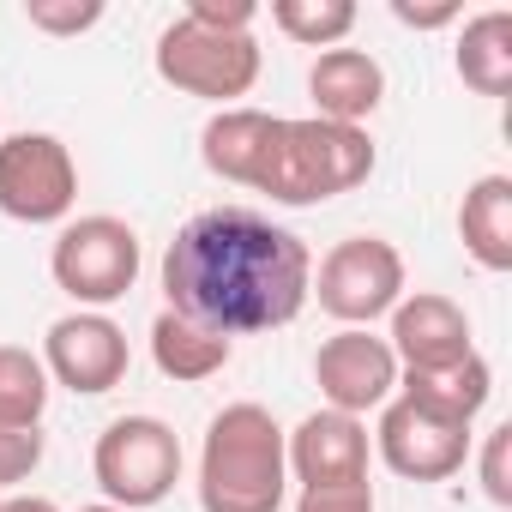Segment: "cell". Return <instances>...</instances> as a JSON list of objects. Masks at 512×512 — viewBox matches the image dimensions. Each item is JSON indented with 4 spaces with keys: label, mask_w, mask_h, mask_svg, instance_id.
Instances as JSON below:
<instances>
[{
    "label": "cell",
    "mask_w": 512,
    "mask_h": 512,
    "mask_svg": "<svg viewBox=\"0 0 512 512\" xmlns=\"http://www.w3.org/2000/svg\"><path fill=\"white\" fill-rule=\"evenodd\" d=\"M308 284H314L308 241L247 205H211L187 217L163 247L169 308L223 338L290 326L308 308Z\"/></svg>",
    "instance_id": "cell-1"
},
{
    "label": "cell",
    "mask_w": 512,
    "mask_h": 512,
    "mask_svg": "<svg viewBox=\"0 0 512 512\" xmlns=\"http://www.w3.org/2000/svg\"><path fill=\"white\" fill-rule=\"evenodd\" d=\"M290 494L284 428L266 404H223L199 446V512H278Z\"/></svg>",
    "instance_id": "cell-2"
},
{
    "label": "cell",
    "mask_w": 512,
    "mask_h": 512,
    "mask_svg": "<svg viewBox=\"0 0 512 512\" xmlns=\"http://www.w3.org/2000/svg\"><path fill=\"white\" fill-rule=\"evenodd\" d=\"M368 175H374L368 127H338L320 115H302V121L278 115L260 175H253V193H272L278 205H326V199L362 187Z\"/></svg>",
    "instance_id": "cell-3"
},
{
    "label": "cell",
    "mask_w": 512,
    "mask_h": 512,
    "mask_svg": "<svg viewBox=\"0 0 512 512\" xmlns=\"http://www.w3.org/2000/svg\"><path fill=\"white\" fill-rule=\"evenodd\" d=\"M91 470L109 506L145 512V506H163L169 488L181 482V440L163 416H115L97 434Z\"/></svg>",
    "instance_id": "cell-4"
},
{
    "label": "cell",
    "mask_w": 512,
    "mask_h": 512,
    "mask_svg": "<svg viewBox=\"0 0 512 512\" xmlns=\"http://www.w3.org/2000/svg\"><path fill=\"white\" fill-rule=\"evenodd\" d=\"M49 272H55V284H61L79 308L103 314L109 302H121V296L139 284V235H133V223H121V217H109V211L73 217V223H61V235H55Z\"/></svg>",
    "instance_id": "cell-5"
},
{
    "label": "cell",
    "mask_w": 512,
    "mask_h": 512,
    "mask_svg": "<svg viewBox=\"0 0 512 512\" xmlns=\"http://www.w3.org/2000/svg\"><path fill=\"white\" fill-rule=\"evenodd\" d=\"M157 73L187 97L235 109V97H247L260 79V43H253V31H205L193 19H175L157 37Z\"/></svg>",
    "instance_id": "cell-6"
},
{
    "label": "cell",
    "mask_w": 512,
    "mask_h": 512,
    "mask_svg": "<svg viewBox=\"0 0 512 512\" xmlns=\"http://www.w3.org/2000/svg\"><path fill=\"white\" fill-rule=\"evenodd\" d=\"M308 296H320V308L338 326L368 332L380 314L404 302V253L386 235H350L320 260V278L308 284Z\"/></svg>",
    "instance_id": "cell-7"
},
{
    "label": "cell",
    "mask_w": 512,
    "mask_h": 512,
    "mask_svg": "<svg viewBox=\"0 0 512 512\" xmlns=\"http://www.w3.org/2000/svg\"><path fill=\"white\" fill-rule=\"evenodd\" d=\"M79 199V163L55 133L0 139V217L13 223H67Z\"/></svg>",
    "instance_id": "cell-8"
},
{
    "label": "cell",
    "mask_w": 512,
    "mask_h": 512,
    "mask_svg": "<svg viewBox=\"0 0 512 512\" xmlns=\"http://www.w3.org/2000/svg\"><path fill=\"white\" fill-rule=\"evenodd\" d=\"M374 446H380V458H386L392 476H404V482H446L470 458V422H452V416H440V410L392 392L380 404Z\"/></svg>",
    "instance_id": "cell-9"
},
{
    "label": "cell",
    "mask_w": 512,
    "mask_h": 512,
    "mask_svg": "<svg viewBox=\"0 0 512 512\" xmlns=\"http://www.w3.org/2000/svg\"><path fill=\"white\" fill-rule=\"evenodd\" d=\"M127 332L109 320V314H91V308H79V314H61L55 326H49V338H43V368H49V380H61L67 392H79V398H103V392H115L121 380H127Z\"/></svg>",
    "instance_id": "cell-10"
},
{
    "label": "cell",
    "mask_w": 512,
    "mask_h": 512,
    "mask_svg": "<svg viewBox=\"0 0 512 512\" xmlns=\"http://www.w3.org/2000/svg\"><path fill=\"white\" fill-rule=\"evenodd\" d=\"M314 386H320L326 410L368 416L398 392V356H392L386 338H374L362 326H344L314 350Z\"/></svg>",
    "instance_id": "cell-11"
},
{
    "label": "cell",
    "mask_w": 512,
    "mask_h": 512,
    "mask_svg": "<svg viewBox=\"0 0 512 512\" xmlns=\"http://www.w3.org/2000/svg\"><path fill=\"white\" fill-rule=\"evenodd\" d=\"M284 458L290 476L308 488H368V422L344 416V410H314L296 422V434H284Z\"/></svg>",
    "instance_id": "cell-12"
},
{
    "label": "cell",
    "mask_w": 512,
    "mask_h": 512,
    "mask_svg": "<svg viewBox=\"0 0 512 512\" xmlns=\"http://www.w3.org/2000/svg\"><path fill=\"white\" fill-rule=\"evenodd\" d=\"M392 356H398V374H434V368H452L464 362L476 344H470V320L452 296L440 290H416L392 308Z\"/></svg>",
    "instance_id": "cell-13"
},
{
    "label": "cell",
    "mask_w": 512,
    "mask_h": 512,
    "mask_svg": "<svg viewBox=\"0 0 512 512\" xmlns=\"http://www.w3.org/2000/svg\"><path fill=\"white\" fill-rule=\"evenodd\" d=\"M308 97H314V115L320 121H338V127H362L380 97H386V73L368 49H320V61L308 67Z\"/></svg>",
    "instance_id": "cell-14"
},
{
    "label": "cell",
    "mask_w": 512,
    "mask_h": 512,
    "mask_svg": "<svg viewBox=\"0 0 512 512\" xmlns=\"http://www.w3.org/2000/svg\"><path fill=\"white\" fill-rule=\"evenodd\" d=\"M229 356H235V338H223V332H211V326L175 314V308H163V314L151 320V362H157L163 380L199 386V380L223 374Z\"/></svg>",
    "instance_id": "cell-15"
},
{
    "label": "cell",
    "mask_w": 512,
    "mask_h": 512,
    "mask_svg": "<svg viewBox=\"0 0 512 512\" xmlns=\"http://www.w3.org/2000/svg\"><path fill=\"white\" fill-rule=\"evenodd\" d=\"M272 127H278V115H266V109H217L211 121H205V133H199V157H205V169L211 175H223V181H235V187H253V175H260V157H266V145H272Z\"/></svg>",
    "instance_id": "cell-16"
},
{
    "label": "cell",
    "mask_w": 512,
    "mask_h": 512,
    "mask_svg": "<svg viewBox=\"0 0 512 512\" xmlns=\"http://www.w3.org/2000/svg\"><path fill=\"white\" fill-rule=\"evenodd\" d=\"M458 235L482 272H512V175L470 181L458 205Z\"/></svg>",
    "instance_id": "cell-17"
},
{
    "label": "cell",
    "mask_w": 512,
    "mask_h": 512,
    "mask_svg": "<svg viewBox=\"0 0 512 512\" xmlns=\"http://www.w3.org/2000/svg\"><path fill=\"white\" fill-rule=\"evenodd\" d=\"M452 67H458V79H464L476 97H506V91H512V13L494 7V13L464 19Z\"/></svg>",
    "instance_id": "cell-18"
},
{
    "label": "cell",
    "mask_w": 512,
    "mask_h": 512,
    "mask_svg": "<svg viewBox=\"0 0 512 512\" xmlns=\"http://www.w3.org/2000/svg\"><path fill=\"white\" fill-rule=\"evenodd\" d=\"M398 392L416 398V404H428V410H440V416H452V422H476L482 404L494 398V368H488L482 350H470V356L452 362V368H434V374H398Z\"/></svg>",
    "instance_id": "cell-19"
},
{
    "label": "cell",
    "mask_w": 512,
    "mask_h": 512,
    "mask_svg": "<svg viewBox=\"0 0 512 512\" xmlns=\"http://www.w3.org/2000/svg\"><path fill=\"white\" fill-rule=\"evenodd\" d=\"M49 410V368L43 356L0 344V428H37Z\"/></svg>",
    "instance_id": "cell-20"
},
{
    "label": "cell",
    "mask_w": 512,
    "mask_h": 512,
    "mask_svg": "<svg viewBox=\"0 0 512 512\" xmlns=\"http://www.w3.org/2000/svg\"><path fill=\"white\" fill-rule=\"evenodd\" d=\"M272 25L302 49H338L356 31L350 0H272Z\"/></svg>",
    "instance_id": "cell-21"
},
{
    "label": "cell",
    "mask_w": 512,
    "mask_h": 512,
    "mask_svg": "<svg viewBox=\"0 0 512 512\" xmlns=\"http://www.w3.org/2000/svg\"><path fill=\"white\" fill-rule=\"evenodd\" d=\"M25 19L43 37H79L103 19V0H25Z\"/></svg>",
    "instance_id": "cell-22"
},
{
    "label": "cell",
    "mask_w": 512,
    "mask_h": 512,
    "mask_svg": "<svg viewBox=\"0 0 512 512\" xmlns=\"http://www.w3.org/2000/svg\"><path fill=\"white\" fill-rule=\"evenodd\" d=\"M476 470H482V494H488L494 506H512V422L488 428Z\"/></svg>",
    "instance_id": "cell-23"
},
{
    "label": "cell",
    "mask_w": 512,
    "mask_h": 512,
    "mask_svg": "<svg viewBox=\"0 0 512 512\" xmlns=\"http://www.w3.org/2000/svg\"><path fill=\"white\" fill-rule=\"evenodd\" d=\"M43 464V428H0V488L31 482Z\"/></svg>",
    "instance_id": "cell-24"
},
{
    "label": "cell",
    "mask_w": 512,
    "mask_h": 512,
    "mask_svg": "<svg viewBox=\"0 0 512 512\" xmlns=\"http://www.w3.org/2000/svg\"><path fill=\"white\" fill-rule=\"evenodd\" d=\"M181 19H193V25H205V31H253L260 7H253V0H187Z\"/></svg>",
    "instance_id": "cell-25"
},
{
    "label": "cell",
    "mask_w": 512,
    "mask_h": 512,
    "mask_svg": "<svg viewBox=\"0 0 512 512\" xmlns=\"http://www.w3.org/2000/svg\"><path fill=\"white\" fill-rule=\"evenodd\" d=\"M296 512H374V488H308Z\"/></svg>",
    "instance_id": "cell-26"
},
{
    "label": "cell",
    "mask_w": 512,
    "mask_h": 512,
    "mask_svg": "<svg viewBox=\"0 0 512 512\" xmlns=\"http://www.w3.org/2000/svg\"><path fill=\"white\" fill-rule=\"evenodd\" d=\"M392 19L410 25V31H440V25L458 19V7H452V0H440V7H410V0H392Z\"/></svg>",
    "instance_id": "cell-27"
},
{
    "label": "cell",
    "mask_w": 512,
    "mask_h": 512,
    "mask_svg": "<svg viewBox=\"0 0 512 512\" xmlns=\"http://www.w3.org/2000/svg\"><path fill=\"white\" fill-rule=\"evenodd\" d=\"M0 512H61L49 494H13V500H0Z\"/></svg>",
    "instance_id": "cell-28"
},
{
    "label": "cell",
    "mask_w": 512,
    "mask_h": 512,
    "mask_svg": "<svg viewBox=\"0 0 512 512\" xmlns=\"http://www.w3.org/2000/svg\"><path fill=\"white\" fill-rule=\"evenodd\" d=\"M79 512H121V506H109V500H103V506H79Z\"/></svg>",
    "instance_id": "cell-29"
}]
</instances>
